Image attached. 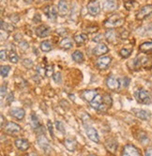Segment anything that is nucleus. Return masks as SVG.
Masks as SVG:
<instances>
[{"instance_id":"423d86ee","label":"nucleus","mask_w":152,"mask_h":156,"mask_svg":"<svg viewBox=\"0 0 152 156\" xmlns=\"http://www.w3.org/2000/svg\"><path fill=\"white\" fill-rule=\"evenodd\" d=\"M111 61H112V58H111V57H109V55H102L100 58H98V60L96 62V66L98 69L103 71L109 67Z\"/></svg>"},{"instance_id":"79ce46f5","label":"nucleus","mask_w":152,"mask_h":156,"mask_svg":"<svg viewBox=\"0 0 152 156\" xmlns=\"http://www.w3.org/2000/svg\"><path fill=\"white\" fill-rule=\"evenodd\" d=\"M47 126H48V131L50 133V135L52 137H54V127H53V124L51 121H48L47 122Z\"/></svg>"},{"instance_id":"ddd939ff","label":"nucleus","mask_w":152,"mask_h":156,"mask_svg":"<svg viewBox=\"0 0 152 156\" xmlns=\"http://www.w3.org/2000/svg\"><path fill=\"white\" fill-rule=\"evenodd\" d=\"M57 9L61 16H66L70 12V5L66 0H60L57 5Z\"/></svg>"},{"instance_id":"b1692460","label":"nucleus","mask_w":152,"mask_h":156,"mask_svg":"<svg viewBox=\"0 0 152 156\" xmlns=\"http://www.w3.org/2000/svg\"><path fill=\"white\" fill-rule=\"evenodd\" d=\"M64 146L69 151H74L77 146V142L72 138H67L64 141Z\"/></svg>"},{"instance_id":"a878e982","label":"nucleus","mask_w":152,"mask_h":156,"mask_svg":"<svg viewBox=\"0 0 152 156\" xmlns=\"http://www.w3.org/2000/svg\"><path fill=\"white\" fill-rule=\"evenodd\" d=\"M59 45L62 49H65V50H69V49H71L72 48V45H73V43H72V41L69 38H65L63 39L60 43H59Z\"/></svg>"},{"instance_id":"09e8293b","label":"nucleus","mask_w":152,"mask_h":156,"mask_svg":"<svg viewBox=\"0 0 152 156\" xmlns=\"http://www.w3.org/2000/svg\"><path fill=\"white\" fill-rule=\"evenodd\" d=\"M6 93H7V87H6V86H2L1 87V98L2 99L4 98Z\"/></svg>"},{"instance_id":"4d7b16f0","label":"nucleus","mask_w":152,"mask_h":156,"mask_svg":"<svg viewBox=\"0 0 152 156\" xmlns=\"http://www.w3.org/2000/svg\"><path fill=\"white\" fill-rule=\"evenodd\" d=\"M40 1H45V0H40Z\"/></svg>"},{"instance_id":"20e7f679","label":"nucleus","mask_w":152,"mask_h":156,"mask_svg":"<svg viewBox=\"0 0 152 156\" xmlns=\"http://www.w3.org/2000/svg\"><path fill=\"white\" fill-rule=\"evenodd\" d=\"M4 131L6 133H8V135L16 136L21 132V127L17 123H15V122L9 121L4 126Z\"/></svg>"},{"instance_id":"8fccbe9b","label":"nucleus","mask_w":152,"mask_h":156,"mask_svg":"<svg viewBox=\"0 0 152 156\" xmlns=\"http://www.w3.org/2000/svg\"><path fill=\"white\" fill-rule=\"evenodd\" d=\"M40 21V16L39 14H36L34 17V23H39Z\"/></svg>"},{"instance_id":"7c9ffc66","label":"nucleus","mask_w":152,"mask_h":156,"mask_svg":"<svg viewBox=\"0 0 152 156\" xmlns=\"http://www.w3.org/2000/svg\"><path fill=\"white\" fill-rule=\"evenodd\" d=\"M52 48H53V46H52V43L50 41H44L40 43V49L43 52H49Z\"/></svg>"},{"instance_id":"9b49d317","label":"nucleus","mask_w":152,"mask_h":156,"mask_svg":"<svg viewBox=\"0 0 152 156\" xmlns=\"http://www.w3.org/2000/svg\"><path fill=\"white\" fill-rule=\"evenodd\" d=\"M122 155L124 156H139L141 155V151L133 145H126L123 148Z\"/></svg>"},{"instance_id":"f3484780","label":"nucleus","mask_w":152,"mask_h":156,"mask_svg":"<svg viewBox=\"0 0 152 156\" xmlns=\"http://www.w3.org/2000/svg\"><path fill=\"white\" fill-rule=\"evenodd\" d=\"M133 113L135 114V116L143 120H148L151 118V113L147 110H143V109H137L134 108L133 109Z\"/></svg>"},{"instance_id":"4c0bfd02","label":"nucleus","mask_w":152,"mask_h":156,"mask_svg":"<svg viewBox=\"0 0 152 156\" xmlns=\"http://www.w3.org/2000/svg\"><path fill=\"white\" fill-rule=\"evenodd\" d=\"M53 78H54V81H55L56 83L60 84V83L62 82V75H61L60 73H54Z\"/></svg>"},{"instance_id":"f8f14e48","label":"nucleus","mask_w":152,"mask_h":156,"mask_svg":"<svg viewBox=\"0 0 152 156\" xmlns=\"http://www.w3.org/2000/svg\"><path fill=\"white\" fill-rule=\"evenodd\" d=\"M106 85L112 90H119V87H120V82H119V80L115 76L108 77L106 80Z\"/></svg>"},{"instance_id":"393cba45","label":"nucleus","mask_w":152,"mask_h":156,"mask_svg":"<svg viewBox=\"0 0 152 156\" xmlns=\"http://www.w3.org/2000/svg\"><path fill=\"white\" fill-rule=\"evenodd\" d=\"M117 8V1L116 0H106L104 3V9L107 12H113Z\"/></svg>"},{"instance_id":"4468645a","label":"nucleus","mask_w":152,"mask_h":156,"mask_svg":"<svg viewBox=\"0 0 152 156\" xmlns=\"http://www.w3.org/2000/svg\"><path fill=\"white\" fill-rule=\"evenodd\" d=\"M85 133L86 135H88V138L90 140H92L93 142L95 143H99L100 142V136H99V133H98V132L92 128V127H85Z\"/></svg>"},{"instance_id":"864d4df0","label":"nucleus","mask_w":152,"mask_h":156,"mask_svg":"<svg viewBox=\"0 0 152 156\" xmlns=\"http://www.w3.org/2000/svg\"><path fill=\"white\" fill-rule=\"evenodd\" d=\"M24 1H25L26 3H27V4H31V3H33L34 0H24Z\"/></svg>"},{"instance_id":"4be33fe9","label":"nucleus","mask_w":152,"mask_h":156,"mask_svg":"<svg viewBox=\"0 0 152 156\" xmlns=\"http://www.w3.org/2000/svg\"><path fill=\"white\" fill-rule=\"evenodd\" d=\"M105 39L107 40V41H109L111 43H116V41L117 40V34H116V32L114 29L107 30L106 33H105Z\"/></svg>"},{"instance_id":"49530a36","label":"nucleus","mask_w":152,"mask_h":156,"mask_svg":"<svg viewBox=\"0 0 152 156\" xmlns=\"http://www.w3.org/2000/svg\"><path fill=\"white\" fill-rule=\"evenodd\" d=\"M28 42H26V41H22V42H20V47L21 48H23L24 50H26V49H27L28 48Z\"/></svg>"},{"instance_id":"72a5a7b5","label":"nucleus","mask_w":152,"mask_h":156,"mask_svg":"<svg viewBox=\"0 0 152 156\" xmlns=\"http://www.w3.org/2000/svg\"><path fill=\"white\" fill-rule=\"evenodd\" d=\"M1 28L5 29L6 31H12L14 29V27L12 25H9L7 23H4V21L1 20Z\"/></svg>"},{"instance_id":"6e6d98bb","label":"nucleus","mask_w":152,"mask_h":156,"mask_svg":"<svg viewBox=\"0 0 152 156\" xmlns=\"http://www.w3.org/2000/svg\"><path fill=\"white\" fill-rule=\"evenodd\" d=\"M1 1L3 2V1H12V0H1Z\"/></svg>"},{"instance_id":"c9c22d12","label":"nucleus","mask_w":152,"mask_h":156,"mask_svg":"<svg viewBox=\"0 0 152 156\" xmlns=\"http://www.w3.org/2000/svg\"><path fill=\"white\" fill-rule=\"evenodd\" d=\"M139 141L143 145H146V144L149 143V139H148V137L147 136V135L145 133H141V136H139Z\"/></svg>"},{"instance_id":"c85d7f7f","label":"nucleus","mask_w":152,"mask_h":156,"mask_svg":"<svg viewBox=\"0 0 152 156\" xmlns=\"http://www.w3.org/2000/svg\"><path fill=\"white\" fill-rule=\"evenodd\" d=\"M137 6H138V4L136 1H134V0H126V1H124V7L128 10L134 9Z\"/></svg>"},{"instance_id":"c756f323","label":"nucleus","mask_w":152,"mask_h":156,"mask_svg":"<svg viewBox=\"0 0 152 156\" xmlns=\"http://www.w3.org/2000/svg\"><path fill=\"white\" fill-rule=\"evenodd\" d=\"M73 40L77 44H83L86 40H88V36L85 34H76L73 37Z\"/></svg>"},{"instance_id":"e433bc0d","label":"nucleus","mask_w":152,"mask_h":156,"mask_svg":"<svg viewBox=\"0 0 152 156\" xmlns=\"http://www.w3.org/2000/svg\"><path fill=\"white\" fill-rule=\"evenodd\" d=\"M23 66H25L26 68H27V69H31L32 67L34 66V64H33V61H32L31 59L26 58V59L23 60Z\"/></svg>"},{"instance_id":"dca6fc26","label":"nucleus","mask_w":152,"mask_h":156,"mask_svg":"<svg viewBox=\"0 0 152 156\" xmlns=\"http://www.w3.org/2000/svg\"><path fill=\"white\" fill-rule=\"evenodd\" d=\"M51 28L45 25H41L36 29V34L40 38H46L50 35Z\"/></svg>"},{"instance_id":"1a4fd4ad","label":"nucleus","mask_w":152,"mask_h":156,"mask_svg":"<svg viewBox=\"0 0 152 156\" xmlns=\"http://www.w3.org/2000/svg\"><path fill=\"white\" fill-rule=\"evenodd\" d=\"M37 142H38V145L40 146V148H41L45 152H50L51 151L52 147H51V145H50L47 137L44 135L39 136L38 138H37Z\"/></svg>"},{"instance_id":"cd10ccee","label":"nucleus","mask_w":152,"mask_h":156,"mask_svg":"<svg viewBox=\"0 0 152 156\" xmlns=\"http://www.w3.org/2000/svg\"><path fill=\"white\" fill-rule=\"evenodd\" d=\"M72 59L75 61V62H77V63H82L84 61V55L82 52L80 51H74L73 54H72Z\"/></svg>"},{"instance_id":"c03bdc74","label":"nucleus","mask_w":152,"mask_h":156,"mask_svg":"<svg viewBox=\"0 0 152 156\" xmlns=\"http://www.w3.org/2000/svg\"><path fill=\"white\" fill-rule=\"evenodd\" d=\"M102 39H103L102 35H98V36H95V37L93 38V41H94L95 42L101 43V41H102Z\"/></svg>"},{"instance_id":"6e6552de","label":"nucleus","mask_w":152,"mask_h":156,"mask_svg":"<svg viewBox=\"0 0 152 156\" xmlns=\"http://www.w3.org/2000/svg\"><path fill=\"white\" fill-rule=\"evenodd\" d=\"M88 12L93 16L98 15L101 12L100 2L98 1V0H90L88 4Z\"/></svg>"},{"instance_id":"f704fd0d","label":"nucleus","mask_w":152,"mask_h":156,"mask_svg":"<svg viewBox=\"0 0 152 156\" xmlns=\"http://www.w3.org/2000/svg\"><path fill=\"white\" fill-rule=\"evenodd\" d=\"M9 61L12 62V63H17L18 60H19V57H18V55L15 53V52H12L9 54Z\"/></svg>"},{"instance_id":"39448f33","label":"nucleus","mask_w":152,"mask_h":156,"mask_svg":"<svg viewBox=\"0 0 152 156\" xmlns=\"http://www.w3.org/2000/svg\"><path fill=\"white\" fill-rule=\"evenodd\" d=\"M90 105L96 109V110H99V111H104L107 107H105L104 102H103V97L100 94H97L95 96V98L90 102Z\"/></svg>"},{"instance_id":"9d476101","label":"nucleus","mask_w":152,"mask_h":156,"mask_svg":"<svg viewBox=\"0 0 152 156\" xmlns=\"http://www.w3.org/2000/svg\"><path fill=\"white\" fill-rule=\"evenodd\" d=\"M152 13V5H146L142 9H140V10L136 14V19L137 20H144L147 17H148Z\"/></svg>"},{"instance_id":"2f4dec72","label":"nucleus","mask_w":152,"mask_h":156,"mask_svg":"<svg viewBox=\"0 0 152 156\" xmlns=\"http://www.w3.org/2000/svg\"><path fill=\"white\" fill-rule=\"evenodd\" d=\"M10 71V67L8 66V65H3L1 66V68H0V73H1V76L2 77H7Z\"/></svg>"},{"instance_id":"3c124183","label":"nucleus","mask_w":152,"mask_h":156,"mask_svg":"<svg viewBox=\"0 0 152 156\" xmlns=\"http://www.w3.org/2000/svg\"><path fill=\"white\" fill-rule=\"evenodd\" d=\"M147 156H152V149H147L145 152Z\"/></svg>"},{"instance_id":"412c9836","label":"nucleus","mask_w":152,"mask_h":156,"mask_svg":"<svg viewBox=\"0 0 152 156\" xmlns=\"http://www.w3.org/2000/svg\"><path fill=\"white\" fill-rule=\"evenodd\" d=\"M31 124H32V127H33V129L36 132H42V133L44 132V129H43V127L40 123L38 118L34 114H32V116H31Z\"/></svg>"},{"instance_id":"bb28decb","label":"nucleus","mask_w":152,"mask_h":156,"mask_svg":"<svg viewBox=\"0 0 152 156\" xmlns=\"http://www.w3.org/2000/svg\"><path fill=\"white\" fill-rule=\"evenodd\" d=\"M139 50L142 53H148L152 52V41H146L143 42L139 46Z\"/></svg>"},{"instance_id":"7ed1b4c3","label":"nucleus","mask_w":152,"mask_h":156,"mask_svg":"<svg viewBox=\"0 0 152 156\" xmlns=\"http://www.w3.org/2000/svg\"><path fill=\"white\" fill-rule=\"evenodd\" d=\"M135 98L137 102L143 105H149L151 103V96L150 93L146 90H139L135 92Z\"/></svg>"},{"instance_id":"a18cd8bd","label":"nucleus","mask_w":152,"mask_h":156,"mask_svg":"<svg viewBox=\"0 0 152 156\" xmlns=\"http://www.w3.org/2000/svg\"><path fill=\"white\" fill-rule=\"evenodd\" d=\"M13 101V93H9V96L7 97V102H8V105H10V103H12Z\"/></svg>"},{"instance_id":"de8ad7c7","label":"nucleus","mask_w":152,"mask_h":156,"mask_svg":"<svg viewBox=\"0 0 152 156\" xmlns=\"http://www.w3.org/2000/svg\"><path fill=\"white\" fill-rule=\"evenodd\" d=\"M0 55H1V60L2 61L6 60V58H7V53H6V51L5 50H1V52H0Z\"/></svg>"},{"instance_id":"f257e3e1","label":"nucleus","mask_w":152,"mask_h":156,"mask_svg":"<svg viewBox=\"0 0 152 156\" xmlns=\"http://www.w3.org/2000/svg\"><path fill=\"white\" fill-rule=\"evenodd\" d=\"M134 68H145V69H151L152 68V57L148 55H138V57L133 60Z\"/></svg>"},{"instance_id":"37998d69","label":"nucleus","mask_w":152,"mask_h":156,"mask_svg":"<svg viewBox=\"0 0 152 156\" xmlns=\"http://www.w3.org/2000/svg\"><path fill=\"white\" fill-rule=\"evenodd\" d=\"M9 38V35H8V32L4 29H1V41H4L5 40H7Z\"/></svg>"},{"instance_id":"f03ea898","label":"nucleus","mask_w":152,"mask_h":156,"mask_svg":"<svg viewBox=\"0 0 152 156\" xmlns=\"http://www.w3.org/2000/svg\"><path fill=\"white\" fill-rule=\"evenodd\" d=\"M124 18L120 17L119 15H113L109 19H107L104 22V27L108 28H115V27H119L123 26L124 24Z\"/></svg>"},{"instance_id":"58836bf2","label":"nucleus","mask_w":152,"mask_h":156,"mask_svg":"<svg viewBox=\"0 0 152 156\" xmlns=\"http://www.w3.org/2000/svg\"><path fill=\"white\" fill-rule=\"evenodd\" d=\"M37 73H38L40 75L44 76V75H45V73H46V68H44V67H42L41 65H38V66H37Z\"/></svg>"},{"instance_id":"473e14b6","label":"nucleus","mask_w":152,"mask_h":156,"mask_svg":"<svg viewBox=\"0 0 152 156\" xmlns=\"http://www.w3.org/2000/svg\"><path fill=\"white\" fill-rule=\"evenodd\" d=\"M132 54V49H128V48H122L120 50V55L122 58H129Z\"/></svg>"},{"instance_id":"5fc2aeb1","label":"nucleus","mask_w":152,"mask_h":156,"mask_svg":"<svg viewBox=\"0 0 152 156\" xmlns=\"http://www.w3.org/2000/svg\"><path fill=\"white\" fill-rule=\"evenodd\" d=\"M3 119H4V117H3V115H1V126L4 125V124H3Z\"/></svg>"},{"instance_id":"0eeeda50","label":"nucleus","mask_w":152,"mask_h":156,"mask_svg":"<svg viewBox=\"0 0 152 156\" xmlns=\"http://www.w3.org/2000/svg\"><path fill=\"white\" fill-rule=\"evenodd\" d=\"M57 9L56 6H54V5H50V6H47L45 9H44V14L50 19L52 20L53 22H55L57 19V16H58V13L57 12Z\"/></svg>"},{"instance_id":"603ef678","label":"nucleus","mask_w":152,"mask_h":156,"mask_svg":"<svg viewBox=\"0 0 152 156\" xmlns=\"http://www.w3.org/2000/svg\"><path fill=\"white\" fill-rule=\"evenodd\" d=\"M10 19H12V20H14V23H17V22H18V20H19V17H18V15H12V16H10Z\"/></svg>"},{"instance_id":"ea45409f","label":"nucleus","mask_w":152,"mask_h":156,"mask_svg":"<svg viewBox=\"0 0 152 156\" xmlns=\"http://www.w3.org/2000/svg\"><path fill=\"white\" fill-rule=\"evenodd\" d=\"M45 75L47 77H51L54 75V68H53V66L49 65L46 67V73H45Z\"/></svg>"},{"instance_id":"aec40b11","label":"nucleus","mask_w":152,"mask_h":156,"mask_svg":"<svg viewBox=\"0 0 152 156\" xmlns=\"http://www.w3.org/2000/svg\"><path fill=\"white\" fill-rule=\"evenodd\" d=\"M98 94V91L95 90H85L83 93H82V97L85 101L86 102H91L92 100L95 98V96Z\"/></svg>"},{"instance_id":"2eb2a0df","label":"nucleus","mask_w":152,"mask_h":156,"mask_svg":"<svg viewBox=\"0 0 152 156\" xmlns=\"http://www.w3.org/2000/svg\"><path fill=\"white\" fill-rule=\"evenodd\" d=\"M9 114L10 116H12L18 120L23 119L26 116V112L23 108H19V107H13L9 110Z\"/></svg>"},{"instance_id":"5701e85b","label":"nucleus","mask_w":152,"mask_h":156,"mask_svg":"<svg viewBox=\"0 0 152 156\" xmlns=\"http://www.w3.org/2000/svg\"><path fill=\"white\" fill-rule=\"evenodd\" d=\"M117 147H118V144H117V142L115 139H108L105 142V148L108 151H109L110 152L115 153L116 149H117Z\"/></svg>"},{"instance_id":"6ab92c4d","label":"nucleus","mask_w":152,"mask_h":156,"mask_svg":"<svg viewBox=\"0 0 152 156\" xmlns=\"http://www.w3.org/2000/svg\"><path fill=\"white\" fill-rule=\"evenodd\" d=\"M108 51H109V49H108V47L105 45L104 43H99L98 45L93 49V51H92V53H93V55H105Z\"/></svg>"},{"instance_id":"a211bd4d","label":"nucleus","mask_w":152,"mask_h":156,"mask_svg":"<svg viewBox=\"0 0 152 156\" xmlns=\"http://www.w3.org/2000/svg\"><path fill=\"white\" fill-rule=\"evenodd\" d=\"M15 146L21 151H26L29 149V142L25 138H18L15 140Z\"/></svg>"},{"instance_id":"a19ab883","label":"nucleus","mask_w":152,"mask_h":156,"mask_svg":"<svg viewBox=\"0 0 152 156\" xmlns=\"http://www.w3.org/2000/svg\"><path fill=\"white\" fill-rule=\"evenodd\" d=\"M56 127L61 133H65V126L61 121H56Z\"/></svg>"}]
</instances>
